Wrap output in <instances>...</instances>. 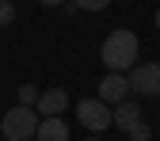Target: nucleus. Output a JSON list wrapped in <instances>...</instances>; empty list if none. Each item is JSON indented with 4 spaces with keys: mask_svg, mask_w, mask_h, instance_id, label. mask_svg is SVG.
I'll return each instance as SVG.
<instances>
[{
    "mask_svg": "<svg viewBox=\"0 0 160 141\" xmlns=\"http://www.w3.org/2000/svg\"><path fill=\"white\" fill-rule=\"evenodd\" d=\"M38 4H46V8H57V4H65V0H38Z\"/></svg>",
    "mask_w": 160,
    "mask_h": 141,
    "instance_id": "ddd939ff",
    "label": "nucleus"
},
{
    "mask_svg": "<svg viewBox=\"0 0 160 141\" xmlns=\"http://www.w3.org/2000/svg\"><path fill=\"white\" fill-rule=\"evenodd\" d=\"M38 122H42V114H38L34 107L15 103V107L4 114V122H0V133H4L8 141H31V137L38 133Z\"/></svg>",
    "mask_w": 160,
    "mask_h": 141,
    "instance_id": "f03ea898",
    "label": "nucleus"
},
{
    "mask_svg": "<svg viewBox=\"0 0 160 141\" xmlns=\"http://www.w3.org/2000/svg\"><path fill=\"white\" fill-rule=\"evenodd\" d=\"M156 31H160V8H156Z\"/></svg>",
    "mask_w": 160,
    "mask_h": 141,
    "instance_id": "4468645a",
    "label": "nucleus"
},
{
    "mask_svg": "<svg viewBox=\"0 0 160 141\" xmlns=\"http://www.w3.org/2000/svg\"><path fill=\"white\" fill-rule=\"evenodd\" d=\"M12 19H15V4L12 0H0V27H8Z\"/></svg>",
    "mask_w": 160,
    "mask_h": 141,
    "instance_id": "9b49d317",
    "label": "nucleus"
},
{
    "mask_svg": "<svg viewBox=\"0 0 160 141\" xmlns=\"http://www.w3.org/2000/svg\"><path fill=\"white\" fill-rule=\"evenodd\" d=\"M130 92L137 95H160V61H141L130 69Z\"/></svg>",
    "mask_w": 160,
    "mask_h": 141,
    "instance_id": "20e7f679",
    "label": "nucleus"
},
{
    "mask_svg": "<svg viewBox=\"0 0 160 141\" xmlns=\"http://www.w3.org/2000/svg\"><path fill=\"white\" fill-rule=\"evenodd\" d=\"M99 99H103V103H122L126 99V92H130V76L126 73H107L103 80H99Z\"/></svg>",
    "mask_w": 160,
    "mask_h": 141,
    "instance_id": "39448f33",
    "label": "nucleus"
},
{
    "mask_svg": "<svg viewBox=\"0 0 160 141\" xmlns=\"http://www.w3.org/2000/svg\"><path fill=\"white\" fill-rule=\"evenodd\" d=\"M107 4H111V0H76V8H80V12H103Z\"/></svg>",
    "mask_w": 160,
    "mask_h": 141,
    "instance_id": "f8f14e48",
    "label": "nucleus"
},
{
    "mask_svg": "<svg viewBox=\"0 0 160 141\" xmlns=\"http://www.w3.org/2000/svg\"><path fill=\"white\" fill-rule=\"evenodd\" d=\"M99 57H103L107 73H130L137 65V34L126 31V27L111 31L107 42H103V50H99Z\"/></svg>",
    "mask_w": 160,
    "mask_h": 141,
    "instance_id": "f257e3e1",
    "label": "nucleus"
},
{
    "mask_svg": "<svg viewBox=\"0 0 160 141\" xmlns=\"http://www.w3.org/2000/svg\"><path fill=\"white\" fill-rule=\"evenodd\" d=\"M137 118H141V107L133 103V99H122V103H114V111H111V126H118V130H130Z\"/></svg>",
    "mask_w": 160,
    "mask_h": 141,
    "instance_id": "0eeeda50",
    "label": "nucleus"
},
{
    "mask_svg": "<svg viewBox=\"0 0 160 141\" xmlns=\"http://www.w3.org/2000/svg\"><path fill=\"white\" fill-rule=\"evenodd\" d=\"M76 118H80V126H88L92 133H99V130L111 126V103H103L99 95L80 99V103H76Z\"/></svg>",
    "mask_w": 160,
    "mask_h": 141,
    "instance_id": "7ed1b4c3",
    "label": "nucleus"
},
{
    "mask_svg": "<svg viewBox=\"0 0 160 141\" xmlns=\"http://www.w3.org/2000/svg\"><path fill=\"white\" fill-rule=\"evenodd\" d=\"M69 107V95L61 92V88H50V92H38V103H34V111L42 114V118H50V114H61Z\"/></svg>",
    "mask_w": 160,
    "mask_h": 141,
    "instance_id": "423d86ee",
    "label": "nucleus"
},
{
    "mask_svg": "<svg viewBox=\"0 0 160 141\" xmlns=\"http://www.w3.org/2000/svg\"><path fill=\"white\" fill-rule=\"evenodd\" d=\"M19 103H23V107H34L38 103V88L34 84H23V88H19Z\"/></svg>",
    "mask_w": 160,
    "mask_h": 141,
    "instance_id": "9d476101",
    "label": "nucleus"
},
{
    "mask_svg": "<svg viewBox=\"0 0 160 141\" xmlns=\"http://www.w3.org/2000/svg\"><path fill=\"white\" fill-rule=\"evenodd\" d=\"M88 141H95V137H88Z\"/></svg>",
    "mask_w": 160,
    "mask_h": 141,
    "instance_id": "2eb2a0df",
    "label": "nucleus"
},
{
    "mask_svg": "<svg viewBox=\"0 0 160 141\" xmlns=\"http://www.w3.org/2000/svg\"><path fill=\"white\" fill-rule=\"evenodd\" d=\"M34 141H69V126L61 122V114H50V118H42V122H38Z\"/></svg>",
    "mask_w": 160,
    "mask_h": 141,
    "instance_id": "6e6552de",
    "label": "nucleus"
},
{
    "mask_svg": "<svg viewBox=\"0 0 160 141\" xmlns=\"http://www.w3.org/2000/svg\"><path fill=\"white\" fill-rule=\"evenodd\" d=\"M126 133H130V141H149V137H152V130H149V122H145V118H137V122H133Z\"/></svg>",
    "mask_w": 160,
    "mask_h": 141,
    "instance_id": "1a4fd4ad",
    "label": "nucleus"
}]
</instances>
